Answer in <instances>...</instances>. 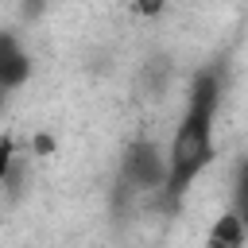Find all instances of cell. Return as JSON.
Segmentation results:
<instances>
[{"instance_id": "8", "label": "cell", "mask_w": 248, "mask_h": 248, "mask_svg": "<svg viewBox=\"0 0 248 248\" xmlns=\"http://www.w3.org/2000/svg\"><path fill=\"white\" fill-rule=\"evenodd\" d=\"M50 147H54V143H50V136H39V140H35V151H43V155H46Z\"/></svg>"}, {"instance_id": "7", "label": "cell", "mask_w": 248, "mask_h": 248, "mask_svg": "<svg viewBox=\"0 0 248 248\" xmlns=\"http://www.w3.org/2000/svg\"><path fill=\"white\" fill-rule=\"evenodd\" d=\"M16 167V143H12V136H4L0 140V182H4V174Z\"/></svg>"}, {"instance_id": "9", "label": "cell", "mask_w": 248, "mask_h": 248, "mask_svg": "<svg viewBox=\"0 0 248 248\" xmlns=\"http://www.w3.org/2000/svg\"><path fill=\"white\" fill-rule=\"evenodd\" d=\"M0 108H4V89H0Z\"/></svg>"}, {"instance_id": "3", "label": "cell", "mask_w": 248, "mask_h": 248, "mask_svg": "<svg viewBox=\"0 0 248 248\" xmlns=\"http://www.w3.org/2000/svg\"><path fill=\"white\" fill-rule=\"evenodd\" d=\"M31 74V58L23 54V46L16 43V35L0 31V89H16L23 85Z\"/></svg>"}, {"instance_id": "1", "label": "cell", "mask_w": 248, "mask_h": 248, "mask_svg": "<svg viewBox=\"0 0 248 248\" xmlns=\"http://www.w3.org/2000/svg\"><path fill=\"white\" fill-rule=\"evenodd\" d=\"M217 97H221V74L217 70H202L190 85V105L186 116L170 140L167 151V205H178L182 194L190 190V182L209 167L213 159V112H217Z\"/></svg>"}, {"instance_id": "5", "label": "cell", "mask_w": 248, "mask_h": 248, "mask_svg": "<svg viewBox=\"0 0 248 248\" xmlns=\"http://www.w3.org/2000/svg\"><path fill=\"white\" fill-rule=\"evenodd\" d=\"M232 213L244 221L248 229V159L236 167V186H232Z\"/></svg>"}, {"instance_id": "4", "label": "cell", "mask_w": 248, "mask_h": 248, "mask_svg": "<svg viewBox=\"0 0 248 248\" xmlns=\"http://www.w3.org/2000/svg\"><path fill=\"white\" fill-rule=\"evenodd\" d=\"M244 236H248L244 221L229 209V213L217 217V225H213V232H209V248H244Z\"/></svg>"}, {"instance_id": "2", "label": "cell", "mask_w": 248, "mask_h": 248, "mask_svg": "<svg viewBox=\"0 0 248 248\" xmlns=\"http://www.w3.org/2000/svg\"><path fill=\"white\" fill-rule=\"evenodd\" d=\"M116 194H136V190H167V159L155 140H132L124 159H120V178Z\"/></svg>"}, {"instance_id": "6", "label": "cell", "mask_w": 248, "mask_h": 248, "mask_svg": "<svg viewBox=\"0 0 248 248\" xmlns=\"http://www.w3.org/2000/svg\"><path fill=\"white\" fill-rule=\"evenodd\" d=\"M167 78H170V62H167V58H155V62L143 70V81H147L151 97H163V89H167Z\"/></svg>"}]
</instances>
